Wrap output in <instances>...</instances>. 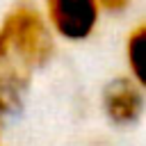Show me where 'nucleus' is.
I'll use <instances>...</instances> for the list:
<instances>
[{
    "label": "nucleus",
    "mask_w": 146,
    "mask_h": 146,
    "mask_svg": "<svg viewBox=\"0 0 146 146\" xmlns=\"http://www.w3.org/2000/svg\"><path fill=\"white\" fill-rule=\"evenodd\" d=\"M0 46L7 57L27 71L46 66L55 55V34L41 9L23 2L16 5L0 23Z\"/></svg>",
    "instance_id": "f257e3e1"
},
{
    "label": "nucleus",
    "mask_w": 146,
    "mask_h": 146,
    "mask_svg": "<svg viewBox=\"0 0 146 146\" xmlns=\"http://www.w3.org/2000/svg\"><path fill=\"white\" fill-rule=\"evenodd\" d=\"M41 14L55 36L80 43L94 36L103 9L98 0H43Z\"/></svg>",
    "instance_id": "f03ea898"
},
{
    "label": "nucleus",
    "mask_w": 146,
    "mask_h": 146,
    "mask_svg": "<svg viewBox=\"0 0 146 146\" xmlns=\"http://www.w3.org/2000/svg\"><path fill=\"white\" fill-rule=\"evenodd\" d=\"M103 110L114 125L137 123L144 114V87L130 75L114 78L103 91Z\"/></svg>",
    "instance_id": "7ed1b4c3"
},
{
    "label": "nucleus",
    "mask_w": 146,
    "mask_h": 146,
    "mask_svg": "<svg viewBox=\"0 0 146 146\" xmlns=\"http://www.w3.org/2000/svg\"><path fill=\"white\" fill-rule=\"evenodd\" d=\"M125 64H128V75L139 82L141 87L146 84V25L139 23L128 32L125 39Z\"/></svg>",
    "instance_id": "20e7f679"
},
{
    "label": "nucleus",
    "mask_w": 146,
    "mask_h": 146,
    "mask_svg": "<svg viewBox=\"0 0 146 146\" xmlns=\"http://www.w3.org/2000/svg\"><path fill=\"white\" fill-rule=\"evenodd\" d=\"M98 2L103 11H123L130 5V0H98Z\"/></svg>",
    "instance_id": "39448f33"
},
{
    "label": "nucleus",
    "mask_w": 146,
    "mask_h": 146,
    "mask_svg": "<svg viewBox=\"0 0 146 146\" xmlns=\"http://www.w3.org/2000/svg\"><path fill=\"white\" fill-rule=\"evenodd\" d=\"M0 59H2V46H0Z\"/></svg>",
    "instance_id": "423d86ee"
}]
</instances>
